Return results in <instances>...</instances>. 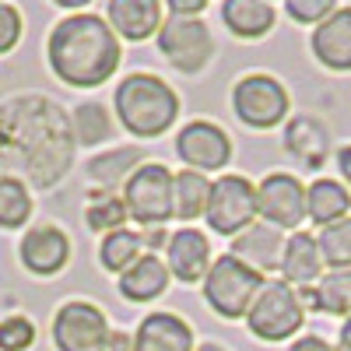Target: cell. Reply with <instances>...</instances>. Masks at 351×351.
Returning <instances> with one entry per match:
<instances>
[{
  "label": "cell",
  "instance_id": "cell-26",
  "mask_svg": "<svg viewBox=\"0 0 351 351\" xmlns=\"http://www.w3.org/2000/svg\"><path fill=\"white\" fill-rule=\"evenodd\" d=\"M28 215H32V197H28V190L18 180L4 176L0 180V228H21L28 221Z\"/></svg>",
  "mask_w": 351,
  "mask_h": 351
},
{
  "label": "cell",
  "instance_id": "cell-21",
  "mask_svg": "<svg viewBox=\"0 0 351 351\" xmlns=\"http://www.w3.org/2000/svg\"><path fill=\"white\" fill-rule=\"evenodd\" d=\"M208 200H211V183L204 180V172H180L172 180V215L180 221H193L200 215H208Z\"/></svg>",
  "mask_w": 351,
  "mask_h": 351
},
{
  "label": "cell",
  "instance_id": "cell-23",
  "mask_svg": "<svg viewBox=\"0 0 351 351\" xmlns=\"http://www.w3.org/2000/svg\"><path fill=\"white\" fill-rule=\"evenodd\" d=\"M319 313L330 316H351V271H330L313 285V299Z\"/></svg>",
  "mask_w": 351,
  "mask_h": 351
},
{
  "label": "cell",
  "instance_id": "cell-13",
  "mask_svg": "<svg viewBox=\"0 0 351 351\" xmlns=\"http://www.w3.org/2000/svg\"><path fill=\"white\" fill-rule=\"evenodd\" d=\"M169 274L176 278V281H204L208 278V271H211V243H208V236L204 232H197V228H180L176 236L169 239Z\"/></svg>",
  "mask_w": 351,
  "mask_h": 351
},
{
  "label": "cell",
  "instance_id": "cell-5",
  "mask_svg": "<svg viewBox=\"0 0 351 351\" xmlns=\"http://www.w3.org/2000/svg\"><path fill=\"white\" fill-rule=\"evenodd\" d=\"M172 180L176 176L165 165H155V162L130 172L127 186H123L127 215L134 221H141V225H152V228L169 221L172 218Z\"/></svg>",
  "mask_w": 351,
  "mask_h": 351
},
{
  "label": "cell",
  "instance_id": "cell-24",
  "mask_svg": "<svg viewBox=\"0 0 351 351\" xmlns=\"http://www.w3.org/2000/svg\"><path fill=\"white\" fill-rule=\"evenodd\" d=\"M141 256H144V253H141V236H134V232H127V228L109 232V236L102 239V246H99L102 267H106V271H116V274L130 271Z\"/></svg>",
  "mask_w": 351,
  "mask_h": 351
},
{
  "label": "cell",
  "instance_id": "cell-27",
  "mask_svg": "<svg viewBox=\"0 0 351 351\" xmlns=\"http://www.w3.org/2000/svg\"><path fill=\"white\" fill-rule=\"evenodd\" d=\"M84 221H88V228L109 236V232H116L127 221V204L112 193H95L92 204H88V211H84Z\"/></svg>",
  "mask_w": 351,
  "mask_h": 351
},
{
  "label": "cell",
  "instance_id": "cell-34",
  "mask_svg": "<svg viewBox=\"0 0 351 351\" xmlns=\"http://www.w3.org/2000/svg\"><path fill=\"white\" fill-rule=\"evenodd\" d=\"M288 351H337V348H334V344H327L324 337H299Z\"/></svg>",
  "mask_w": 351,
  "mask_h": 351
},
{
  "label": "cell",
  "instance_id": "cell-37",
  "mask_svg": "<svg viewBox=\"0 0 351 351\" xmlns=\"http://www.w3.org/2000/svg\"><path fill=\"white\" fill-rule=\"evenodd\" d=\"M162 243H165V232H158V228H155L152 236H148V246L155 250V246H162Z\"/></svg>",
  "mask_w": 351,
  "mask_h": 351
},
{
  "label": "cell",
  "instance_id": "cell-25",
  "mask_svg": "<svg viewBox=\"0 0 351 351\" xmlns=\"http://www.w3.org/2000/svg\"><path fill=\"white\" fill-rule=\"evenodd\" d=\"M319 256L330 271H351V218H341L319 232Z\"/></svg>",
  "mask_w": 351,
  "mask_h": 351
},
{
  "label": "cell",
  "instance_id": "cell-2",
  "mask_svg": "<svg viewBox=\"0 0 351 351\" xmlns=\"http://www.w3.org/2000/svg\"><path fill=\"white\" fill-rule=\"evenodd\" d=\"M116 112L120 123L134 137H158L165 134L176 116H180V99L155 74H130L116 84Z\"/></svg>",
  "mask_w": 351,
  "mask_h": 351
},
{
  "label": "cell",
  "instance_id": "cell-11",
  "mask_svg": "<svg viewBox=\"0 0 351 351\" xmlns=\"http://www.w3.org/2000/svg\"><path fill=\"white\" fill-rule=\"evenodd\" d=\"M176 155H180L193 172L225 169L228 158H232V141L221 127H215L208 120H197V123L180 130V137H176Z\"/></svg>",
  "mask_w": 351,
  "mask_h": 351
},
{
  "label": "cell",
  "instance_id": "cell-30",
  "mask_svg": "<svg viewBox=\"0 0 351 351\" xmlns=\"http://www.w3.org/2000/svg\"><path fill=\"white\" fill-rule=\"evenodd\" d=\"M32 341H36V327L28 316L0 319V351H28Z\"/></svg>",
  "mask_w": 351,
  "mask_h": 351
},
{
  "label": "cell",
  "instance_id": "cell-33",
  "mask_svg": "<svg viewBox=\"0 0 351 351\" xmlns=\"http://www.w3.org/2000/svg\"><path fill=\"white\" fill-rule=\"evenodd\" d=\"M204 8H208L204 0H169V14L172 18H197Z\"/></svg>",
  "mask_w": 351,
  "mask_h": 351
},
{
  "label": "cell",
  "instance_id": "cell-31",
  "mask_svg": "<svg viewBox=\"0 0 351 351\" xmlns=\"http://www.w3.org/2000/svg\"><path fill=\"white\" fill-rule=\"evenodd\" d=\"M285 11L295 21H302V25H319V21H327L337 11V4L334 0H288Z\"/></svg>",
  "mask_w": 351,
  "mask_h": 351
},
{
  "label": "cell",
  "instance_id": "cell-19",
  "mask_svg": "<svg viewBox=\"0 0 351 351\" xmlns=\"http://www.w3.org/2000/svg\"><path fill=\"white\" fill-rule=\"evenodd\" d=\"M169 288V263H162L155 253H144L130 271L120 274V291L130 302H152Z\"/></svg>",
  "mask_w": 351,
  "mask_h": 351
},
{
  "label": "cell",
  "instance_id": "cell-32",
  "mask_svg": "<svg viewBox=\"0 0 351 351\" xmlns=\"http://www.w3.org/2000/svg\"><path fill=\"white\" fill-rule=\"evenodd\" d=\"M21 39V14L11 4H0V53H11Z\"/></svg>",
  "mask_w": 351,
  "mask_h": 351
},
{
  "label": "cell",
  "instance_id": "cell-10",
  "mask_svg": "<svg viewBox=\"0 0 351 351\" xmlns=\"http://www.w3.org/2000/svg\"><path fill=\"white\" fill-rule=\"evenodd\" d=\"M256 215L267 225H274L278 232L281 228H299L302 218H306V190H302V183L288 172L267 176V180L256 186Z\"/></svg>",
  "mask_w": 351,
  "mask_h": 351
},
{
  "label": "cell",
  "instance_id": "cell-7",
  "mask_svg": "<svg viewBox=\"0 0 351 351\" xmlns=\"http://www.w3.org/2000/svg\"><path fill=\"white\" fill-rule=\"evenodd\" d=\"M162 56L183 74H197L215 53V39L200 18H165L158 32Z\"/></svg>",
  "mask_w": 351,
  "mask_h": 351
},
{
  "label": "cell",
  "instance_id": "cell-12",
  "mask_svg": "<svg viewBox=\"0 0 351 351\" xmlns=\"http://www.w3.org/2000/svg\"><path fill=\"white\" fill-rule=\"evenodd\" d=\"M21 263L32 274H56V271H64V263L71 256V243L67 236L56 225H36V228H28L25 232V239H21Z\"/></svg>",
  "mask_w": 351,
  "mask_h": 351
},
{
  "label": "cell",
  "instance_id": "cell-3",
  "mask_svg": "<svg viewBox=\"0 0 351 351\" xmlns=\"http://www.w3.org/2000/svg\"><path fill=\"white\" fill-rule=\"evenodd\" d=\"M263 288V274L250 271L246 263H239L232 253L218 256L211 263L208 278H204V299L211 302V309L225 319H239L250 313L253 299Z\"/></svg>",
  "mask_w": 351,
  "mask_h": 351
},
{
  "label": "cell",
  "instance_id": "cell-28",
  "mask_svg": "<svg viewBox=\"0 0 351 351\" xmlns=\"http://www.w3.org/2000/svg\"><path fill=\"white\" fill-rule=\"evenodd\" d=\"M74 130H77V144L92 148V144H102L109 134H112V123H109V112L95 102L88 106H77L74 112Z\"/></svg>",
  "mask_w": 351,
  "mask_h": 351
},
{
  "label": "cell",
  "instance_id": "cell-6",
  "mask_svg": "<svg viewBox=\"0 0 351 351\" xmlns=\"http://www.w3.org/2000/svg\"><path fill=\"white\" fill-rule=\"evenodd\" d=\"M232 106L243 123L256 130H271L288 116V92L271 74H246L232 88Z\"/></svg>",
  "mask_w": 351,
  "mask_h": 351
},
{
  "label": "cell",
  "instance_id": "cell-4",
  "mask_svg": "<svg viewBox=\"0 0 351 351\" xmlns=\"http://www.w3.org/2000/svg\"><path fill=\"white\" fill-rule=\"evenodd\" d=\"M302 299L288 281H263L260 295L253 299L246 324L260 341H285L302 327Z\"/></svg>",
  "mask_w": 351,
  "mask_h": 351
},
{
  "label": "cell",
  "instance_id": "cell-14",
  "mask_svg": "<svg viewBox=\"0 0 351 351\" xmlns=\"http://www.w3.org/2000/svg\"><path fill=\"white\" fill-rule=\"evenodd\" d=\"M313 53L330 71H351V8H337L313 28Z\"/></svg>",
  "mask_w": 351,
  "mask_h": 351
},
{
  "label": "cell",
  "instance_id": "cell-17",
  "mask_svg": "<svg viewBox=\"0 0 351 351\" xmlns=\"http://www.w3.org/2000/svg\"><path fill=\"white\" fill-rule=\"evenodd\" d=\"M106 18H109V28H116L123 39L141 43V39H148L158 28L162 4L158 0H109Z\"/></svg>",
  "mask_w": 351,
  "mask_h": 351
},
{
  "label": "cell",
  "instance_id": "cell-36",
  "mask_svg": "<svg viewBox=\"0 0 351 351\" xmlns=\"http://www.w3.org/2000/svg\"><path fill=\"white\" fill-rule=\"evenodd\" d=\"M337 351H351V316L344 319V327H341V344H337Z\"/></svg>",
  "mask_w": 351,
  "mask_h": 351
},
{
  "label": "cell",
  "instance_id": "cell-9",
  "mask_svg": "<svg viewBox=\"0 0 351 351\" xmlns=\"http://www.w3.org/2000/svg\"><path fill=\"white\" fill-rule=\"evenodd\" d=\"M53 341L60 351H109V324L92 302H67L56 309Z\"/></svg>",
  "mask_w": 351,
  "mask_h": 351
},
{
  "label": "cell",
  "instance_id": "cell-22",
  "mask_svg": "<svg viewBox=\"0 0 351 351\" xmlns=\"http://www.w3.org/2000/svg\"><path fill=\"white\" fill-rule=\"evenodd\" d=\"M351 208V197L348 190L337 183V180H316L309 190H306V215L316 221V225H334L348 215Z\"/></svg>",
  "mask_w": 351,
  "mask_h": 351
},
{
  "label": "cell",
  "instance_id": "cell-38",
  "mask_svg": "<svg viewBox=\"0 0 351 351\" xmlns=\"http://www.w3.org/2000/svg\"><path fill=\"white\" fill-rule=\"evenodd\" d=\"M200 351H221V348H215V344H204Z\"/></svg>",
  "mask_w": 351,
  "mask_h": 351
},
{
  "label": "cell",
  "instance_id": "cell-15",
  "mask_svg": "<svg viewBox=\"0 0 351 351\" xmlns=\"http://www.w3.org/2000/svg\"><path fill=\"white\" fill-rule=\"evenodd\" d=\"M281 253H285V239L274 225H250L243 236H236L232 243V256L239 263H246L250 271L256 274H267L274 267H281Z\"/></svg>",
  "mask_w": 351,
  "mask_h": 351
},
{
  "label": "cell",
  "instance_id": "cell-18",
  "mask_svg": "<svg viewBox=\"0 0 351 351\" xmlns=\"http://www.w3.org/2000/svg\"><path fill=\"white\" fill-rule=\"evenodd\" d=\"M319 271H324V256H319V246L309 232H295L281 253V274L291 288H313L319 281Z\"/></svg>",
  "mask_w": 351,
  "mask_h": 351
},
{
  "label": "cell",
  "instance_id": "cell-16",
  "mask_svg": "<svg viewBox=\"0 0 351 351\" xmlns=\"http://www.w3.org/2000/svg\"><path fill=\"white\" fill-rule=\"evenodd\" d=\"M134 351H193V330L176 313H152L141 319Z\"/></svg>",
  "mask_w": 351,
  "mask_h": 351
},
{
  "label": "cell",
  "instance_id": "cell-8",
  "mask_svg": "<svg viewBox=\"0 0 351 351\" xmlns=\"http://www.w3.org/2000/svg\"><path fill=\"white\" fill-rule=\"evenodd\" d=\"M204 218L218 236L246 232L256 218V186L243 176H221L218 183H211V200Z\"/></svg>",
  "mask_w": 351,
  "mask_h": 351
},
{
  "label": "cell",
  "instance_id": "cell-35",
  "mask_svg": "<svg viewBox=\"0 0 351 351\" xmlns=\"http://www.w3.org/2000/svg\"><path fill=\"white\" fill-rule=\"evenodd\" d=\"M337 169H341V176H344V180L351 183V144L337 152Z\"/></svg>",
  "mask_w": 351,
  "mask_h": 351
},
{
  "label": "cell",
  "instance_id": "cell-29",
  "mask_svg": "<svg viewBox=\"0 0 351 351\" xmlns=\"http://www.w3.org/2000/svg\"><path fill=\"white\" fill-rule=\"evenodd\" d=\"M134 162H137V148H123V152H112V155L95 158L92 165H88V172H92V180L109 186V183H120L127 176V169H134Z\"/></svg>",
  "mask_w": 351,
  "mask_h": 351
},
{
  "label": "cell",
  "instance_id": "cell-20",
  "mask_svg": "<svg viewBox=\"0 0 351 351\" xmlns=\"http://www.w3.org/2000/svg\"><path fill=\"white\" fill-rule=\"evenodd\" d=\"M221 18L232 28V36L239 39H260L274 28L278 11L263 0H225L221 4Z\"/></svg>",
  "mask_w": 351,
  "mask_h": 351
},
{
  "label": "cell",
  "instance_id": "cell-1",
  "mask_svg": "<svg viewBox=\"0 0 351 351\" xmlns=\"http://www.w3.org/2000/svg\"><path fill=\"white\" fill-rule=\"evenodd\" d=\"M49 67L71 88H99L120 67V43L99 14H71L49 36Z\"/></svg>",
  "mask_w": 351,
  "mask_h": 351
}]
</instances>
